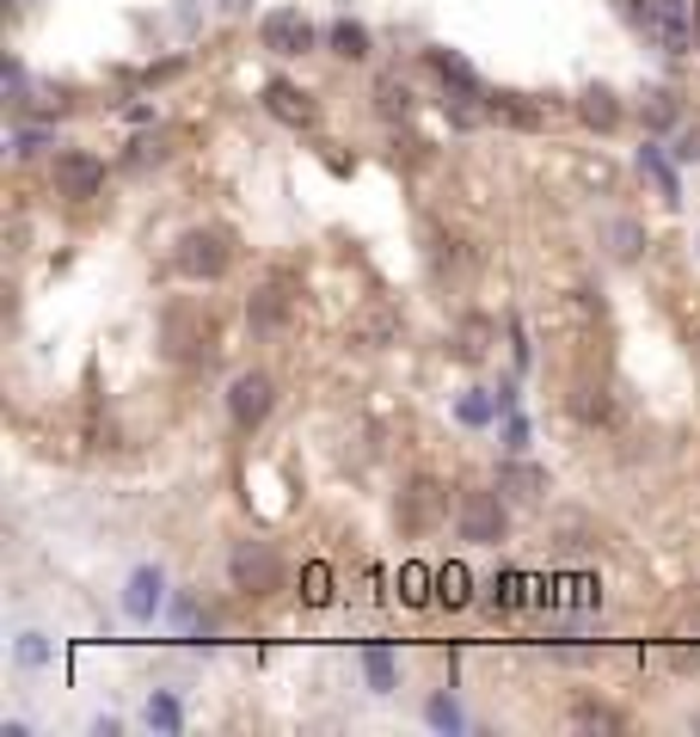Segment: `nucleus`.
Instances as JSON below:
<instances>
[{
  "label": "nucleus",
  "instance_id": "nucleus-1",
  "mask_svg": "<svg viewBox=\"0 0 700 737\" xmlns=\"http://www.w3.org/2000/svg\"><path fill=\"white\" fill-rule=\"evenodd\" d=\"M227 578H234V590L246 596H271L283 584V559L271 541H240L234 553H227Z\"/></svg>",
  "mask_w": 700,
  "mask_h": 737
},
{
  "label": "nucleus",
  "instance_id": "nucleus-2",
  "mask_svg": "<svg viewBox=\"0 0 700 737\" xmlns=\"http://www.w3.org/2000/svg\"><path fill=\"white\" fill-rule=\"evenodd\" d=\"M271 406H277V382H271L265 368L234 375V387H227V418H234L240 431H258V424L271 418Z\"/></svg>",
  "mask_w": 700,
  "mask_h": 737
},
{
  "label": "nucleus",
  "instance_id": "nucleus-3",
  "mask_svg": "<svg viewBox=\"0 0 700 737\" xmlns=\"http://www.w3.org/2000/svg\"><path fill=\"white\" fill-rule=\"evenodd\" d=\"M172 259H179V271H185V276H197V283H215V276L227 271V259H234V252H227V234H222V228H191V234L179 240V252H172Z\"/></svg>",
  "mask_w": 700,
  "mask_h": 737
},
{
  "label": "nucleus",
  "instance_id": "nucleus-4",
  "mask_svg": "<svg viewBox=\"0 0 700 737\" xmlns=\"http://www.w3.org/2000/svg\"><path fill=\"white\" fill-rule=\"evenodd\" d=\"M258 38H265L271 55H307L314 50V19H307L302 7H271Z\"/></svg>",
  "mask_w": 700,
  "mask_h": 737
},
{
  "label": "nucleus",
  "instance_id": "nucleus-5",
  "mask_svg": "<svg viewBox=\"0 0 700 737\" xmlns=\"http://www.w3.org/2000/svg\"><path fill=\"white\" fill-rule=\"evenodd\" d=\"M99 184H105V160L87 154V148H68V154H55V191L74 203L99 198Z\"/></svg>",
  "mask_w": 700,
  "mask_h": 737
},
{
  "label": "nucleus",
  "instance_id": "nucleus-6",
  "mask_svg": "<svg viewBox=\"0 0 700 737\" xmlns=\"http://www.w3.org/2000/svg\"><path fill=\"white\" fill-rule=\"evenodd\" d=\"M504 528H510V516H504L498 492H467L461 498V541H486V547H498Z\"/></svg>",
  "mask_w": 700,
  "mask_h": 737
},
{
  "label": "nucleus",
  "instance_id": "nucleus-7",
  "mask_svg": "<svg viewBox=\"0 0 700 737\" xmlns=\"http://www.w3.org/2000/svg\"><path fill=\"white\" fill-rule=\"evenodd\" d=\"M265 111L277 123H290V130H307V123H314V99H307L295 80H265Z\"/></svg>",
  "mask_w": 700,
  "mask_h": 737
},
{
  "label": "nucleus",
  "instance_id": "nucleus-8",
  "mask_svg": "<svg viewBox=\"0 0 700 737\" xmlns=\"http://www.w3.org/2000/svg\"><path fill=\"white\" fill-rule=\"evenodd\" d=\"M160 596H166V578H160V566L130 572V584H123V615H130V620H154Z\"/></svg>",
  "mask_w": 700,
  "mask_h": 737
},
{
  "label": "nucleus",
  "instance_id": "nucleus-9",
  "mask_svg": "<svg viewBox=\"0 0 700 737\" xmlns=\"http://www.w3.org/2000/svg\"><path fill=\"white\" fill-rule=\"evenodd\" d=\"M578 118L590 123V130H621V99H615V92L608 87H584V99H578Z\"/></svg>",
  "mask_w": 700,
  "mask_h": 737
},
{
  "label": "nucleus",
  "instance_id": "nucleus-10",
  "mask_svg": "<svg viewBox=\"0 0 700 737\" xmlns=\"http://www.w3.org/2000/svg\"><path fill=\"white\" fill-rule=\"evenodd\" d=\"M639 172H646V179L658 184V198H663V203H682V184H676V166H670V154H663L658 142H646V148H639Z\"/></svg>",
  "mask_w": 700,
  "mask_h": 737
},
{
  "label": "nucleus",
  "instance_id": "nucleus-11",
  "mask_svg": "<svg viewBox=\"0 0 700 737\" xmlns=\"http://www.w3.org/2000/svg\"><path fill=\"white\" fill-rule=\"evenodd\" d=\"M363 676H369L375 695H394V688H399V664H394V652H387V645H369V652H363Z\"/></svg>",
  "mask_w": 700,
  "mask_h": 737
},
{
  "label": "nucleus",
  "instance_id": "nucleus-12",
  "mask_svg": "<svg viewBox=\"0 0 700 737\" xmlns=\"http://www.w3.org/2000/svg\"><path fill=\"white\" fill-rule=\"evenodd\" d=\"M326 43L344 55V62H363V55H369V26H357V19H338V26L326 31Z\"/></svg>",
  "mask_w": 700,
  "mask_h": 737
},
{
  "label": "nucleus",
  "instance_id": "nucleus-13",
  "mask_svg": "<svg viewBox=\"0 0 700 737\" xmlns=\"http://www.w3.org/2000/svg\"><path fill=\"white\" fill-rule=\"evenodd\" d=\"M491 339H498V326H491V320H467V326L455 332V356H461V363H479Z\"/></svg>",
  "mask_w": 700,
  "mask_h": 737
},
{
  "label": "nucleus",
  "instance_id": "nucleus-14",
  "mask_svg": "<svg viewBox=\"0 0 700 737\" xmlns=\"http://www.w3.org/2000/svg\"><path fill=\"white\" fill-rule=\"evenodd\" d=\"M142 719L148 725H154V731H179V725H185V707H179V700H172V695H148V707H142Z\"/></svg>",
  "mask_w": 700,
  "mask_h": 737
},
{
  "label": "nucleus",
  "instance_id": "nucleus-15",
  "mask_svg": "<svg viewBox=\"0 0 700 737\" xmlns=\"http://www.w3.org/2000/svg\"><path fill=\"white\" fill-rule=\"evenodd\" d=\"M676 111H682V105H676L670 87H651V92H646V123H651V130H670Z\"/></svg>",
  "mask_w": 700,
  "mask_h": 737
},
{
  "label": "nucleus",
  "instance_id": "nucleus-16",
  "mask_svg": "<svg viewBox=\"0 0 700 737\" xmlns=\"http://www.w3.org/2000/svg\"><path fill=\"white\" fill-rule=\"evenodd\" d=\"M498 486H516V492H547V474L541 467H523V461H510L498 474Z\"/></svg>",
  "mask_w": 700,
  "mask_h": 737
},
{
  "label": "nucleus",
  "instance_id": "nucleus-17",
  "mask_svg": "<svg viewBox=\"0 0 700 737\" xmlns=\"http://www.w3.org/2000/svg\"><path fill=\"white\" fill-rule=\"evenodd\" d=\"M436 596H443L449 608H461L467 603V572L461 566H443V572H436Z\"/></svg>",
  "mask_w": 700,
  "mask_h": 737
},
{
  "label": "nucleus",
  "instance_id": "nucleus-18",
  "mask_svg": "<svg viewBox=\"0 0 700 737\" xmlns=\"http://www.w3.org/2000/svg\"><path fill=\"white\" fill-rule=\"evenodd\" d=\"M424 719H430L436 731H461V725H467V719H461V707H455L449 695H436L430 707H424Z\"/></svg>",
  "mask_w": 700,
  "mask_h": 737
},
{
  "label": "nucleus",
  "instance_id": "nucleus-19",
  "mask_svg": "<svg viewBox=\"0 0 700 737\" xmlns=\"http://www.w3.org/2000/svg\"><path fill=\"white\" fill-rule=\"evenodd\" d=\"M283 314H290V295L283 290H265L258 302H252V320H258V326H277Z\"/></svg>",
  "mask_w": 700,
  "mask_h": 737
},
{
  "label": "nucleus",
  "instance_id": "nucleus-20",
  "mask_svg": "<svg viewBox=\"0 0 700 737\" xmlns=\"http://www.w3.org/2000/svg\"><path fill=\"white\" fill-rule=\"evenodd\" d=\"M375 99H382V118H406V111H412V92L399 87V80H382V87H375Z\"/></svg>",
  "mask_w": 700,
  "mask_h": 737
},
{
  "label": "nucleus",
  "instance_id": "nucleus-21",
  "mask_svg": "<svg viewBox=\"0 0 700 737\" xmlns=\"http://www.w3.org/2000/svg\"><path fill=\"white\" fill-rule=\"evenodd\" d=\"M491 603L516 608V603H523V578H516V572H498V578H491Z\"/></svg>",
  "mask_w": 700,
  "mask_h": 737
},
{
  "label": "nucleus",
  "instance_id": "nucleus-22",
  "mask_svg": "<svg viewBox=\"0 0 700 737\" xmlns=\"http://www.w3.org/2000/svg\"><path fill=\"white\" fill-rule=\"evenodd\" d=\"M43 658H50V645H43V633H19V664H26V670H38Z\"/></svg>",
  "mask_w": 700,
  "mask_h": 737
},
{
  "label": "nucleus",
  "instance_id": "nucleus-23",
  "mask_svg": "<svg viewBox=\"0 0 700 737\" xmlns=\"http://www.w3.org/2000/svg\"><path fill=\"white\" fill-rule=\"evenodd\" d=\"M326 584H332L326 566H307V572H302V596H307V603H326V596H332Z\"/></svg>",
  "mask_w": 700,
  "mask_h": 737
},
{
  "label": "nucleus",
  "instance_id": "nucleus-24",
  "mask_svg": "<svg viewBox=\"0 0 700 737\" xmlns=\"http://www.w3.org/2000/svg\"><path fill=\"white\" fill-rule=\"evenodd\" d=\"M394 332H399L394 314H369V320H363V339H369V344H387Z\"/></svg>",
  "mask_w": 700,
  "mask_h": 737
},
{
  "label": "nucleus",
  "instance_id": "nucleus-25",
  "mask_svg": "<svg viewBox=\"0 0 700 737\" xmlns=\"http://www.w3.org/2000/svg\"><path fill=\"white\" fill-rule=\"evenodd\" d=\"M486 418H491V400H486V394L461 400V424H486Z\"/></svg>",
  "mask_w": 700,
  "mask_h": 737
},
{
  "label": "nucleus",
  "instance_id": "nucleus-26",
  "mask_svg": "<svg viewBox=\"0 0 700 737\" xmlns=\"http://www.w3.org/2000/svg\"><path fill=\"white\" fill-rule=\"evenodd\" d=\"M578 725H596V731H615V713H602V707H578Z\"/></svg>",
  "mask_w": 700,
  "mask_h": 737
},
{
  "label": "nucleus",
  "instance_id": "nucleus-27",
  "mask_svg": "<svg viewBox=\"0 0 700 737\" xmlns=\"http://www.w3.org/2000/svg\"><path fill=\"white\" fill-rule=\"evenodd\" d=\"M615 240H621V246H615L621 259H633V252H639V228L633 222H615Z\"/></svg>",
  "mask_w": 700,
  "mask_h": 737
},
{
  "label": "nucleus",
  "instance_id": "nucleus-28",
  "mask_svg": "<svg viewBox=\"0 0 700 737\" xmlns=\"http://www.w3.org/2000/svg\"><path fill=\"white\" fill-rule=\"evenodd\" d=\"M676 160H700V130H682L676 135V148H670Z\"/></svg>",
  "mask_w": 700,
  "mask_h": 737
},
{
  "label": "nucleus",
  "instance_id": "nucleus-29",
  "mask_svg": "<svg viewBox=\"0 0 700 737\" xmlns=\"http://www.w3.org/2000/svg\"><path fill=\"white\" fill-rule=\"evenodd\" d=\"M13 142H19V148H13V154H38V148H43V142H50V135H43V130H19V135H13Z\"/></svg>",
  "mask_w": 700,
  "mask_h": 737
},
{
  "label": "nucleus",
  "instance_id": "nucleus-30",
  "mask_svg": "<svg viewBox=\"0 0 700 737\" xmlns=\"http://www.w3.org/2000/svg\"><path fill=\"white\" fill-rule=\"evenodd\" d=\"M424 584H430V572H424V566H406V596H412V603L424 596Z\"/></svg>",
  "mask_w": 700,
  "mask_h": 737
},
{
  "label": "nucleus",
  "instance_id": "nucleus-31",
  "mask_svg": "<svg viewBox=\"0 0 700 737\" xmlns=\"http://www.w3.org/2000/svg\"><path fill=\"white\" fill-rule=\"evenodd\" d=\"M504 436H510V448H523V443H529V424H523V418H516V412H510V424H504Z\"/></svg>",
  "mask_w": 700,
  "mask_h": 737
},
{
  "label": "nucleus",
  "instance_id": "nucleus-32",
  "mask_svg": "<svg viewBox=\"0 0 700 737\" xmlns=\"http://www.w3.org/2000/svg\"><path fill=\"white\" fill-rule=\"evenodd\" d=\"M215 7H222V13H246L252 0H215Z\"/></svg>",
  "mask_w": 700,
  "mask_h": 737
},
{
  "label": "nucleus",
  "instance_id": "nucleus-33",
  "mask_svg": "<svg viewBox=\"0 0 700 737\" xmlns=\"http://www.w3.org/2000/svg\"><path fill=\"white\" fill-rule=\"evenodd\" d=\"M694 43H700V0H694Z\"/></svg>",
  "mask_w": 700,
  "mask_h": 737
},
{
  "label": "nucleus",
  "instance_id": "nucleus-34",
  "mask_svg": "<svg viewBox=\"0 0 700 737\" xmlns=\"http://www.w3.org/2000/svg\"><path fill=\"white\" fill-rule=\"evenodd\" d=\"M19 7H26V0H19Z\"/></svg>",
  "mask_w": 700,
  "mask_h": 737
}]
</instances>
